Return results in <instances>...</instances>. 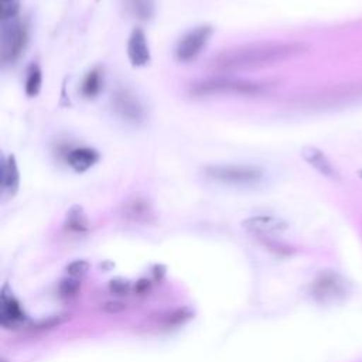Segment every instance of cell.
<instances>
[{"label":"cell","instance_id":"15","mask_svg":"<svg viewBox=\"0 0 362 362\" xmlns=\"http://www.w3.org/2000/svg\"><path fill=\"white\" fill-rule=\"evenodd\" d=\"M89 218L85 214L83 208L79 205H74L68 209L65 215V228L71 232H86L89 229Z\"/></svg>","mask_w":362,"mask_h":362},{"label":"cell","instance_id":"23","mask_svg":"<svg viewBox=\"0 0 362 362\" xmlns=\"http://www.w3.org/2000/svg\"><path fill=\"white\" fill-rule=\"evenodd\" d=\"M66 273L71 276V277H76V279H81L82 276L86 274V272L89 270V263L83 259H79V260H74L71 262L68 266H66Z\"/></svg>","mask_w":362,"mask_h":362},{"label":"cell","instance_id":"17","mask_svg":"<svg viewBox=\"0 0 362 362\" xmlns=\"http://www.w3.org/2000/svg\"><path fill=\"white\" fill-rule=\"evenodd\" d=\"M102 88V75L99 69H92L83 79L82 93L86 98H93L99 93Z\"/></svg>","mask_w":362,"mask_h":362},{"label":"cell","instance_id":"18","mask_svg":"<svg viewBox=\"0 0 362 362\" xmlns=\"http://www.w3.org/2000/svg\"><path fill=\"white\" fill-rule=\"evenodd\" d=\"M129 8L140 20H148L154 14V1L153 0H127Z\"/></svg>","mask_w":362,"mask_h":362},{"label":"cell","instance_id":"16","mask_svg":"<svg viewBox=\"0 0 362 362\" xmlns=\"http://www.w3.org/2000/svg\"><path fill=\"white\" fill-rule=\"evenodd\" d=\"M41 83H42V72L37 64L30 65L27 71V78H25V93L33 98L37 96L41 90Z\"/></svg>","mask_w":362,"mask_h":362},{"label":"cell","instance_id":"1","mask_svg":"<svg viewBox=\"0 0 362 362\" xmlns=\"http://www.w3.org/2000/svg\"><path fill=\"white\" fill-rule=\"evenodd\" d=\"M307 51L303 42H263L225 49L212 59L218 71H236L259 66H270L284 62Z\"/></svg>","mask_w":362,"mask_h":362},{"label":"cell","instance_id":"9","mask_svg":"<svg viewBox=\"0 0 362 362\" xmlns=\"http://www.w3.org/2000/svg\"><path fill=\"white\" fill-rule=\"evenodd\" d=\"M243 229H246L250 233H255L257 236H264V235H274L287 230L288 223L274 215H256L246 218L242 222Z\"/></svg>","mask_w":362,"mask_h":362},{"label":"cell","instance_id":"20","mask_svg":"<svg viewBox=\"0 0 362 362\" xmlns=\"http://www.w3.org/2000/svg\"><path fill=\"white\" fill-rule=\"evenodd\" d=\"M81 288V281L79 279L76 277H66L64 279L61 283H59V287H58V291L62 297L65 298H71V297H75L78 294Z\"/></svg>","mask_w":362,"mask_h":362},{"label":"cell","instance_id":"6","mask_svg":"<svg viewBox=\"0 0 362 362\" xmlns=\"http://www.w3.org/2000/svg\"><path fill=\"white\" fill-rule=\"evenodd\" d=\"M212 27L211 25H199L191 31H188L177 44L175 55L180 61L188 62L194 59L201 49L206 45L209 37L212 35Z\"/></svg>","mask_w":362,"mask_h":362},{"label":"cell","instance_id":"26","mask_svg":"<svg viewBox=\"0 0 362 362\" xmlns=\"http://www.w3.org/2000/svg\"><path fill=\"white\" fill-rule=\"evenodd\" d=\"M148 287H150V281L141 279V280H139V281L136 283L134 291H136V293H146V291L148 290Z\"/></svg>","mask_w":362,"mask_h":362},{"label":"cell","instance_id":"24","mask_svg":"<svg viewBox=\"0 0 362 362\" xmlns=\"http://www.w3.org/2000/svg\"><path fill=\"white\" fill-rule=\"evenodd\" d=\"M64 320H66V315H52V317H48L47 320H42L37 324L38 328H52L58 324H61Z\"/></svg>","mask_w":362,"mask_h":362},{"label":"cell","instance_id":"12","mask_svg":"<svg viewBox=\"0 0 362 362\" xmlns=\"http://www.w3.org/2000/svg\"><path fill=\"white\" fill-rule=\"evenodd\" d=\"M122 214L126 219L137 223L150 222L154 218L150 201L143 195L130 197L122 206Z\"/></svg>","mask_w":362,"mask_h":362},{"label":"cell","instance_id":"8","mask_svg":"<svg viewBox=\"0 0 362 362\" xmlns=\"http://www.w3.org/2000/svg\"><path fill=\"white\" fill-rule=\"evenodd\" d=\"M113 110L126 122L139 123L144 117V109L140 100L127 89L116 90L112 98Z\"/></svg>","mask_w":362,"mask_h":362},{"label":"cell","instance_id":"2","mask_svg":"<svg viewBox=\"0 0 362 362\" xmlns=\"http://www.w3.org/2000/svg\"><path fill=\"white\" fill-rule=\"evenodd\" d=\"M204 174L214 181L233 185H253L263 178V171L255 165H206L204 168Z\"/></svg>","mask_w":362,"mask_h":362},{"label":"cell","instance_id":"5","mask_svg":"<svg viewBox=\"0 0 362 362\" xmlns=\"http://www.w3.org/2000/svg\"><path fill=\"white\" fill-rule=\"evenodd\" d=\"M311 293L313 296L322 301H337L339 298H344L348 293V286L345 280L338 276L337 273L332 272H325L321 273L313 283L311 286Z\"/></svg>","mask_w":362,"mask_h":362},{"label":"cell","instance_id":"25","mask_svg":"<svg viewBox=\"0 0 362 362\" xmlns=\"http://www.w3.org/2000/svg\"><path fill=\"white\" fill-rule=\"evenodd\" d=\"M103 310L109 314H117L126 310V304L122 301H107L103 304Z\"/></svg>","mask_w":362,"mask_h":362},{"label":"cell","instance_id":"7","mask_svg":"<svg viewBox=\"0 0 362 362\" xmlns=\"http://www.w3.org/2000/svg\"><path fill=\"white\" fill-rule=\"evenodd\" d=\"M27 321L21 304L6 283L0 290V322L6 328H18Z\"/></svg>","mask_w":362,"mask_h":362},{"label":"cell","instance_id":"21","mask_svg":"<svg viewBox=\"0 0 362 362\" xmlns=\"http://www.w3.org/2000/svg\"><path fill=\"white\" fill-rule=\"evenodd\" d=\"M18 10H20V0H0L1 21L17 17Z\"/></svg>","mask_w":362,"mask_h":362},{"label":"cell","instance_id":"3","mask_svg":"<svg viewBox=\"0 0 362 362\" xmlns=\"http://www.w3.org/2000/svg\"><path fill=\"white\" fill-rule=\"evenodd\" d=\"M27 44V28L17 17L1 21L0 34V57L8 64L16 61Z\"/></svg>","mask_w":362,"mask_h":362},{"label":"cell","instance_id":"11","mask_svg":"<svg viewBox=\"0 0 362 362\" xmlns=\"http://www.w3.org/2000/svg\"><path fill=\"white\" fill-rule=\"evenodd\" d=\"M300 154L321 175H324L329 180H334V181H338L341 178L335 165L329 161V158L320 148H317L314 146H304V147H301Z\"/></svg>","mask_w":362,"mask_h":362},{"label":"cell","instance_id":"10","mask_svg":"<svg viewBox=\"0 0 362 362\" xmlns=\"http://www.w3.org/2000/svg\"><path fill=\"white\" fill-rule=\"evenodd\" d=\"M127 57L133 66H144L150 62V48L147 37L141 28H134L127 41Z\"/></svg>","mask_w":362,"mask_h":362},{"label":"cell","instance_id":"4","mask_svg":"<svg viewBox=\"0 0 362 362\" xmlns=\"http://www.w3.org/2000/svg\"><path fill=\"white\" fill-rule=\"evenodd\" d=\"M262 90V85L230 78H215L195 83L191 92L198 96L204 95H225V93H239V95H255Z\"/></svg>","mask_w":362,"mask_h":362},{"label":"cell","instance_id":"13","mask_svg":"<svg viewBox=\"0 0 362 362\" xmlns=\"http://www.w3.org/2000/svg\"><path fill=\"white\" fill-rule=\"evenodd\" d=\"M66 161L76 173H83L99 161V153L90 147H78L68 153Z\"/></svg>","mask_w":362,"mask_h":362},{"label":"cell","instance_id":"14","mask_svg":"<svg viewBox=\"0 0 362 362\" xmlns=\"http://www.w3.org/2000/svg\"><path fill=\"white\" fill-rule=\"evenodd\" d=\"M20 185V171L17 167L16 157L13 154L7 156L1 164V187L10 197L16 195Z\"/></svg>","mask_w":362,"mask_h":362},{"label":"cell","instance_id":"19","mask_svg":"<svg viewBox=\"0 0 362 362\" xmlns=\"http://www.w3.org/2000/svg\"><path fill=\"white\" fill-rule=\"evenodd\" d=\"M191 317H192V313H191L188 308H175V310H173V311L165 313V314L161 317V321H163L165 325H178V324L185 322V321L189 320Z\"/></svg>","mask_w":362,"mask_h":362},{"label":"cell","instance_id":"22","mask_svg":"<svg viewBox=\"0 0 362 362\" xmlns=\"http://www.w3.org/2000/svg\"><path fill=\"white\" fill-rule=\"evenodd\" d=\"M109 291L117 296H126L132 291V283L123 277H115L107 284Z\"/></svg>","mask_w":362,"mask_h":362},{"label":"cell","instance_id":"27","mask_svg":"<svg viewBox=\"0 0 362 362\" xmlns=\"http://www.w3.org/2000/svg\"><path fill=\"white\" fill-rule=\"evenodd\" d=\"M358 175H359V177H361V178H362V168H361V170H359V171H358Z\"/></svg>","mask_w":362,"mask_h":362}]
</instances>
